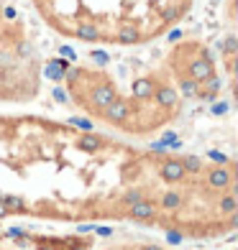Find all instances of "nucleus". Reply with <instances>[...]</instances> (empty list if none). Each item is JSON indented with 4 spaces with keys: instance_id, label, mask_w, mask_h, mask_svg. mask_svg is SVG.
<instances>
[{
    "instance_id": "1",
    "label": "nucleus",
    "mask_w": 238,
    "mask_h": 250,
    "mask_svg": "<svg viewBox=\"0 0 238 250\" xmlns=\"http://www.w3.org/2000/svg\"><path fill=\"white\" fill-rule=\"evenodd\" d=\"M0 222L131 227L167 240H231V153L133 143L90 123L0 110Z\"/></svg>"
},
{
    "instance_id": "2",
    "label": "nucleus",
    "mask_w": 238,
    "mask_h": 250,
    "mask_svg": "<svg viewBox=\"0 0 238 250\" xmlns=\"http://www.w3.org/2000/svg\"><path fill=\"white\" fill-rule=\"evenodd\" d=\"M56 79L85 123L133 143H154L185 118L190 100L162 59L146 64L67 62Z\"/></svg>"
},
{
    "instance_id": "3",
    "label": "nucleus",
    "mask_w": 238,
    "mask_h": 250,
    "mask_svg": "<svg viewBox=\"0 0 238 250\" xmlns=\"http://www.w3.org/2000/svg\"><path fill=\"white\" fill-rule=\"evenodd\" d=\"M54 36L93 49H143L192 16L197 0H24Z\"/></svg>"
},
{
    "instance_id": "4",
    "label": "nucleus",
    "mask_w": 238,
    "mask_h": 250,
    "mask_svg": "<svg viewBox=\"0 0 238 250\" xmlns=\"http://www.w3.org/2000/svg\"><path fill=\"white\" fill-rule=\"evenodd\" d=\"M47 56L31 21L10 0H0V107H26L44 92Z\"/></svg>"
},
{
    "instance_id": "5",
    "label": "nucleus",
    "mask_w": 238,
    "mask_h": 250,
    "mask_svg": "<svg viewBox=\"0 0 238 250\" xmlns=\"http://www.w3.org/2000/svg\"><path fill=\"white\" fill-rule=\"evenodd\" d=\"M95 230H72V232H49V230H24L16 227L5 237L24 250H93L95 248Z\"/></svg>"
},
{
    "instance_id": "6",
    "label": "nucleus",
    "mask_w": 238,
    "mask_h": 250,
    "mask_svg": "<svg viewBox=\"0 0 238 250\" xmlns=\"http://www.w3.org/2000/svg\"><path fill=\"white\" fill-rule=\"evenodd\" d=\"M93 250H177L169 245L167 237H156L154 232L143 230H126V232H110L95 237Z\"/></svg>"
},
{
    "instance_id": "7",
    "label": "nucleus",
    "mask_w": 238,
    "mask_h": 250,
    "mask_svg": "<svg viewBox=\"0 0 238 250\" xmlns=\"http://www.w3.org/2000/svg\"><path fill=\"white\" fill-rule=\"evenodd\" d=\"M0 250H24V248H18V245H13V243H8L5 237L0 240Z\"/></svg>"
},
{
    "instance_id": "8",
    "label": "nucleus",
    "mask_w": 238,
    "mask_h": 250,
    "mask_svg": "<svg viewBox=\"0 0 238 250\" xmlns=\"http://www.w3.org/2000/svg\"><path fill=\"white\" fill-rule=\"evenodd\" d=\"M223 250H236V245H233V243H231V245H228V248H223Z\"/></svg>"
}]
</instances>
